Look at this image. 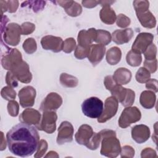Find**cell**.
I'll list each match as a JSON object with an SVG mask.
<instances>
[{"instance_id": "cell-1", "label": "cell", "mask_w": 158, "mask_h": 158, "mask_svg": "<svg viewBox=\"0 0 158 158\" xmlns=\"http://www.w3.org/2000/svg\"><path fill=\"white\" fill-rule=\"evenodd\" d=\"M10 152L17 156L29 157L39 147L40 136L35 127L22 122L14 126L6 135Z\"/></svg>"}, {"instance_id": "cell-2", "label": "cell", "mask_w": 158, "mask_h": 158, "mask_svg": "<svg viewBox=\"0 0 158 158\" xmlns=\"http://www.w3.org/2000/svg\"><path fill=\"white\" fill-rule=\"evenodd\" d=\"M101 136L100 133H94L92 128L88 125H83L75 134V139L78 144L85 145L91 149L98 147Z\"/></svg>"}, {"instance_id": "cell-3", "label": "cell", "mask_w": 158, "mask_h": 158, "mask_svg": "<svg viewBox=\"0 0 158 158\" xmlns=\"http://www.w3.org/2000/svg\"><path fill=\"white\" fill-rule=\"evenodd\" d=\"M100 134L102 138L101 154L110 157V154H113V157H116L120 152V146L115 136V132L104 130L101 131Z\"/></svg>"}, {"instance_id": "cell-4", "label": "cell", "mask_w": 158, "mask_h": 158, "mask_svg": "<svg viewBox=\"0 0 158 158\" xmlns=\"http://www.w3.org/2000/svg\"><path fill=\"white\" fill-rule=\"evenodd\" d=\"M104 109L103 102L96 97H91L85 100L81 104L83 114L91 118L100 117Z\"/></svg>"}, {"instance_id": "cell-5", "label": "cell", "mask_w": 158, "mask_h": 158, "mask_svg": "<svg viewBox=\"0 0 158 158\" xmlns=\"http://www.w3.org/2000/svg\"><path fill=\"white\" fill-rule=\"evenodd\" d=\"M110 91L114 97L117 100H118L125 107L131 106L134 102L135 93L130 89H127L116 85Z\"/></svg>"}, {"instance_id": "cell-6", "label": "cell", "mask_w": 158, "mask_h": 158, "mask_svg": "<svg viewBox=\"0 0 158 158\" xmlns=\"http://www.w3.org/2000/svg\"><path fill=\"white\" fill-rule=\"evenodd\" d=\"M141 118V112L136 107L125 108L118 120V125L122 128H127L132 123L139 121Z\"/></svg>"}, {"instance_id": "cell-7", "label": "cell", "mask_w": 158, "mask_h": 158, "mask_svg": "<svg viewBox=\"0 0 158 158\" xmlns=\"http://www.w3.org/2000/svg\"><path fill=\"white\" fill-rule=\"evenodd\" d=\"M21 27L17 23H12L4 28V39L6 43L12 46L18 44L20 39Z\"/></svg>"}, {"instance_id": "cell-8", "label": "cell", "mask_w": 158, "mask_h": 158, "mask_svg": "<svg viewBox=\"0 0 158 158\" xmlns=\"http://www.w3.org/2000/svg\"><path fill=\"white\" fill-rule=\"evenodd\" d=\"M118 108V101L117 99L111 96L107 98L105 101L104 109L100 117L98 118V122H105L107 120H109L113 116H114L117 111Z\"/></svg>"}, {"instance_id": "cell-9", "label": "cell", "mask_w": 158, "mask_h": 158, "mask_svg": "<svg viewBox=\"0 0 158 158\" xmlns=\"http://www.w3.org/2000/svg\"><path fill=\"white\" fill-rule=\"evenodd\" d=\"M153 36L151 33H142L138 35L133 46L132 51L140 54L144 52L152 43Z\"/></svg>"}, {"instance_id": "cell-10", "label": "cell", "mask_w": 158, "mask_h": 158, "mask_svg": "<svg viewBox=\"0 0 158 158\" xmlns=\"http://www.w3.org/2000/svg\"><path fill=\"white\" fill-rule=\"evenodd\" d=\"M22 61V56L16 49H10L2 57V67L7 70H11L14 66Z\"/></svg>"}, {"instance_id": "cell-11", "label": "cell", "mask_w": 158, "mask_h": 158, "mask_svg": "<svg viewBox=\"0 0 158 158\" xmlns=\"http://www.w3.org/2000/svg\"><path fill=\"white\" fill-rule=\"evenodd\" d=\"M57 115L53 112H45L43 115L41 123L39 125H36L38 129L44 130L48 133H52L56 129V121Z\"/></svg>"}, {"instance_id": "cell-12", "label": "cell", "mask_w": 158, "mask_h": 158, "mask_svg": "<svg viewBox=\"0 0 158 158\" xmlns=\"http://www.w3.org/2000/svg\"><path fill=\"white\" fill-rule=\"evenodd\" d=\"M28 69L27 64L21 61L11 69V72L17 80L23 83H28L31 80V75Z\"/></svg>"}, {"instance_id": "cell-13", "label": "cell", "mask_w": 158, "mask_h": 158, "mask_svg": "<svg viewBox=\"0 0 158 158\" xmlns=\"http://www.w3.org/2000/svg\"><path fill=\"white\" fill-rule=\"evenodd\" d=\"M42 47L46 50H51L57 52L63 49V41L59 37L53 36H46L41 39Z\"/></svg>"}, {"instance_id": "cell-14", "label": "cell", "mask_w": 158, "mask_h": 158, "mask_svg": "<svg viewBox=\"0 0 158 158\" xmlns=\"http://www.w3.org/2000/svg\"><path fill=\"white\" fill-rule=\"evenodd\" d=\"M58 131L59 133L57 138V142L59 144L72 141L73 129L70 123L67 121L63 122L60 125Z\"/></svg>"}, {"instance_id": "cell-15", "label": "cell", "mask_w": 158, "mask_h": 158, "mask_svg": "<svg viewBox=\"0 0 158 158\" xmlns=\"http://www.w3.org/2000/svg\"><path fill=\"white\" fill-rule=\"evenodd\" d=\"M35 90L31 86L23 88L19 93L20 104L23 107H30L33 105L35 98Z\"/></svg>"}, {"instance_id": "cell-16", "label": "cell", "mask_w": 158, "mask_h": 158, "mask_svg": "<svg viewBox=\"0 0 158 158\" xmlns=\"http://www.w3.org/2000/svg\"><path fill=\"white\" fill-rule=\"evenodd\" d=\"M62 102V98L57 93H52L49 94L41 103L40 109L43 111L56 110L60 106Z\"/></svg>"}, {"instance_id": "cell-17", "label": "cell", "mask_w": 158, "mask_h": 158, "mask_svg": "<svg viewBox=\"0 0 158 158\" xmlns=\"http://www.w3.org/2000/svg\"><path fill=\"white\" fill-rule=\"evenodd\" d=\"M106 51L104 45L92 44L89 46V53L88 55V60L92 63L93 66L97 65L102 59Z\"/></svg>"}, {"instance_id": "cell-18", "label": "cell", "mask_w": 158, "mask_h": 158, "mask_svg": "<svg viewBox=\"0 0 158 158\" xmlns=\"http://www.w3.org/2000/svg\"><path fill=\"white\" fill-rule=\"evenodd\" d=\"M131 135L133 139L138 143H142L146 141L150 136L149 128L143 125H136L131 130Z\"/></svg>"}, {"instance_id": "cell-19", "label": "cell", "mask_w": 158, "mask_h": 158, "mask_svg": "<svg viewBox=\"0 0 158 158\" xmlns=\"http://www.w3.org/2000/svg\"><path fill=\"white\" fill-rule=\"evenodd\" d=\"M19 120L23 123L37 125L40 120V114L36 110L27 109L22 113Z\"/></svg>"}, {"instance_id": "cell-20", "label": "cell", "mask_w": 158, "mask_h": 158, "mask_svg": "<svg viewBox=\"0 0 158 158\" xmlns=\"http://www.w3.org/2000/svg\"><path fill=\"white\" fill-rule=\"evenodd\" d=\"M96 31L94 28H91L88 31H80L78 36L79 46L83 48H89V46L88 47V45L91 44V43L95 40Z\"/></svg>"}, {"instance_id": "cell-21", "label": "cell", "mask_w": 158, "mask_h": 158, "mask_svg": "<svg viewBox=\"0 0 158 158\" xmlns=\"http://www.w3.org/2000/svg\"><path fill=\"white\" fill-rule=\"evenodd\" d=\"M133 35V32L131 28L118 30L112 33V39L117 44H122L129 41Z\"/></svg>"}, {"instance_id": "cell-22", "label": "cell", "mask_w": 158, "mask_h": 158, "mask_svg": "<svg viewBox=\"0 0 158 158\" xmlns=\"http://www.w3.org/2000/svg\"><path fill=\"white\" fill-rule=\"evenodd\" d=\"M60 6L63 7L65 12L71 16H77L81 12V7L79 4L72 1H59L57 2Z\"/></svg>"}, {"instance_id": "cell-23", "label": "cell", "mask_w": 158, "mask_h": 158, "mask_svg": "<svg viewBox=\"0 0 158 158\" xmlns=\"http://www.w3.org/2000/svg\"><path fill=\"white\" fill-rule=\"evenodd\" d=\"M100 17L101 20L107 24H112L116 20L115 13L110 5L103 6L100 11Z\"/></svg>"}, {"instance_id": "cell-24", "label": "cell", "mask_w": 158, "mask_h": 158, "mask_svg": "<svg viewBox=\"0 0 158 158\" xmlns=\"http://www.w3.org/2000/svg\"><path fill=\"white\" fill-rule=\"evenodd\" d=\"M131 72L125 68H120L115 72L113 79L115 83L119 85H125L130 81Z\"/></svg>"}, {"instance_id": "cell-25", "label": "cell", "mask_w": 158, "mask_h": 158, "mask_svg": "<svg viewBox=\"0 0 158 158\" xmlns=\"http://www.w3.org/2000/svg\"><path fill=\"white\" fill-rule=\"evenodd\" d=\"M137 17L142 25L147 28H152L155 26V18L149 11L136 14Z\"/></svg>"}, {"instance_id": "cell-26", "label": "cell", "mask_w": 158, "mask_h": 158, "mask_svg": "<svg viewBox=\"0 0 158 158\" xmlns=\"http://www.w3.org/2000/svg\"><path fill=\"white\" fill-rule=\"evenodd\" d=\"M156 99L155 94L151 91L143 92L140 97V103L145 108L149 109L153 107Z\"/></svg>"}, {"instance_id": "cell-27", "label": "cell", "mask_w": 158, "mask_h": 158, "mask_svg": "<svg viewBox=\"0 0 158 158\" xmlns=\"http://www.w3.org/2000/svg\"><path fill=\"white\" fill-rule=\"evenodd\" d=\"M121 58V51L119 48L114 47L110 49L107 53L106 59L110 65H115L118 63Z\"/></svg>"}, {"instance_id": "cell-28", "label": "cell", "mask_w": 158, "mask_h": 158, "mask_svg": "<svg viewBox=\"0 0 158 158\" xmlns=\"http://www.w3.org/2000/svg\"><path fill=\"white\" fill-rule=\"evenodd\" d=\"M111 36L109 32L103 30H96L94 41L97 43H100L101 44L106 45L110 42Z\"/></svg>"}, {"instance_id": "cell-29", "label": "cell", "mask_w": 158, "mask_h": 158, "mask_svg": "<svg viewBox=\"0 0 158 158\" xmlns=\"http://www.w3.org/2000/svg\"><path fill=\"white\" fill-rule=\"evenodd\" d=\"M127 62L131 66H138L141 62V57L140 54L136 53L133 51H130L127 56Z\"/></svg>"}, {"instance_id": "cell-30", "label": "cell", "mask_w": 158, "mask_h": 158, "mask_svg": "<svg viewBox=\"0 0 158 158\" xmlns=\"http://www.w3.org/2000/svg\"><path fill=\"white\" fill-rule=\"evenodd\" d=\"M133 5L136 14L146 12L149 8V2L147 1H135Z\"/></svg>"}, {"instance_id": "cell-31", "label": "cell", "mask_w": 158, "mask_h": 158, "mask_svg": "<svg viewBox=\"0 0 158 158\" xmlns=\"http://www.w3.org/2000/svg\"><path fill=\"white\" fill-rule=\"evenodd\" d=\"M23 48L24 50L28 54L33 53L36 51V41L33 38H28L23 44Z\"/></svg>"}, {"instance_id": "cell-32", "label": "cell", "mask_w": 158, "mask_h": 158, "mask_svg": "<svg viewBox=\"0 0 158 158\" xmlns=\"http://www.w3.org/2000/svg\"><path fill=\"white\" fill-rule=\"evenodd\" d=\"M1 96L7 100L14 99L15 98V91L9 86H6L2 88L1 91Z\"/></svg>"}, {"instance_id": "cell-33", "label": "cell", "mask_w": 158, "mask_h": 158, "mask_svg": "<svg viewBox=\"0 0 158 158\" xmlns=\"http://www.w3.org/2000/svg\"><path fill=\"white\" fill-rule=\"evenodd\" d=\"M89 48H83L80 46H78L75 52V56L78 59H83L88 56V53H89Z\"/></svg>"}, {"instance_id": "cell-34", "label": "cell", "mask_w": 158, "mask_h": 158, "mask_svg": "<svg viewBox=\"0 0 158 158\" xmlns=\"http://www.w3.org/2000/svg\"><path fill=\"white\" fill-rule=\"evenodd\" d=\"M75 46V41L73 38L67 39L63 44V50L65 52H70L73 50Z\"/></svg>"}, {"instance_id": "cell-35", "label": "cell", "mask_w": 158, "mask_h": 158, "mask_svg": "<svg viewBox=\"0 0 158 158\" xmlns=\"http://www.w3.org/2000/svg\"><path fill=\"white\" fill-rule=\"evenodd\" d=\"M8 112L9 114L12 116H17L18 114V110H19V105L16 101H10L8 105Z\"/></svg>"}, {"instance_id": "cell-36", "label": "cell", "mask_w": 158, "mask_h": 158, "mask_svg": "<svg viewBox=\"0 0 158 158\" xmlns=\"http://www.w3.org/2000/svg\"><path fill=\"white\" fill-rule=\"evenodd\" d=\"M130 23V19L123 14H120L118 16V19L117 21V26L120 27H125L128 26Z\"/></svg>"}, {"instance_id": "cell-37", "label": "cell", "mask_w": 158, "mask_h": 158, "mask_svg": "<svg viewBox=\"0 0 158 158\" xmlns=\"http://www.w3.org/2000/svg\"><path fill=\"white\" fill-rule=\"evenodd\" d=\"M149 77H150V74H149V72L147 70H146V71L144 72V75H142L140 70H139L137 72L136 75V80L138 82H140V83H144V82H146L148 80H149Z\"/></svg>"}, {"instance_id": "cell-38", "label": "cell", "mask_w": 158, "mask_h": 158, "mask_svg": "<svg viewBox=\"0 0 158 158\" xmlns=\"http://www.w3.org/2000/svg\"><path fill=\"white\" fill-rule=\"evenodd\" d=\"M16 77L14 75L12 72H8L6 75V83L7 85L11 86H17V81L16 80Z\"/></svg>"}, {"instance_id": "cell-39", "label": "cell", "mask_w": 158, "mask_h": 158, "mask_svg": "<svg viewBox=\"0 0 158 158\" xmlns=\"http://www.w3.org/2000/svg\"><path fill=\"white\" fill-rule=\"evenodd\" d=\"M21 28L22 30V34L27 35L28 33H31L34 30L35 26L32 23L27 22V23H23L22 25L21 26Z\"/></svg>"}, {"instance_id": "cell-40", "label": "cell", "mask_w": 158, "mask_h": 158, "mask_svg": "<svg viewBox=\"0 0 158 158\" xmlns=\"http://www.w3.org/2000/svg\"><path fill=\"white\" fill-rule=\"evenodd\" d=\"M6 4L7 10H9V12L12 13L16 11L19 5V2L17 1H6Z\"/></svg>"}, {"instance_id": "cell-41", "label": "cell", "mask_w": 158, "mask_h": 158, "mask_svg": "<svg viewBox=\"0 0 158 158\" xmlns=\"http://www.w3.org/2000/svg\"><path fill=\"white\" fill-rule=\"evenodd\" d=\"M81 2L83 6L88 8L93 7L96 6L98 4H99V1H83Z\"/></svg>"}]
</instances>
